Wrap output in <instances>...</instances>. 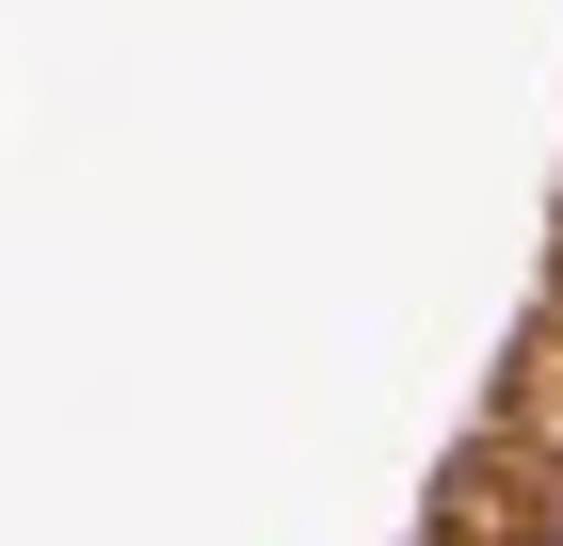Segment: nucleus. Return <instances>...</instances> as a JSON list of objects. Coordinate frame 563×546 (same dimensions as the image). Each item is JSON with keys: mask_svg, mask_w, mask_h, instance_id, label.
Listing matches in <instances>:
<instances>
[{"mask_svg": "<svg viewBox=\"0 0 563 546\" xmlns=\"http://www.w3.org/2000/svg\"><path fill=\"white\" fill-rule=\"evenodd\" d=\"M434 531H499V546H563V450L548 434H499L483 419L434 482Z\"/></svg>", "mask_w": 563, "mask_h": 546, "instance_id": "obj_1", "label": "nucleus"}]
</instances>
